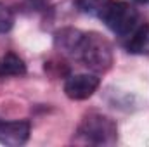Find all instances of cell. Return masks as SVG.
Returning a JSON list of instances; mask_svg holds the SVG:
<instances>
[{
	"label": "cell",
	"mask_w": 149,
	"mask_h": 147,
	"mask_svg": "<svg viewBox=\"0 0 149 147\" xmlns=\"http://www.w3.org/2000/svg\"><path fill=\"white\" fill-rule=\"evenodd\" d=\"M24 74H26V64L19 55L9 52L0 57V78L24 76Z\"/></svg>",
	"instance_id": "cell-7"
},
{
	"label": "cell",
	"mask_w": 149,
	"mask_h": 147,
	"mask_svg": "<svg viewBox=\"0 0 149 147\" xmlns=\"http://www.w3.org/2000/svg\"><path fill=\"white\" fill-rule=\"evenodd\" d=\"M118 140V126L106 114L101 112H88L81 118L78 128H76V139L78 144H88V146H113Z\"/></svg>",
	"instance_id": "cell-3"
},
{
	"label": "cell",
	"mask_w": 149,
	"mask_h": 147,
	"mask_svg": "<svg viewBox=\"0 0 149 147\" xmlns=\"http://www.w3.org/2000/svg\"><path fill=\"white\" fill-rule=\"evenodd\" d=\"M142 2H144V0H142ZM146 2H148V0H146Z\"/></svg>",
	"instance_id": "cell-9"
},
{
	"label": "cell",
	"mask_w": 149,
	"mask_h": 147,
	"mask_svg": "<svg viewBox=\"0 0 149 147\" xmlns=\"http://www.w3.org/2000/svg\"><path fill=\"white\" fill-rule=\"evenodd\" d=\"M31 133V125L28 119L5 121L0 118V144L9 147H19L28 142Z\"/></svg>",
	"instance_id": "cell-5"
},
{
	"label": "cell",
	"mask_w": 149,
	"mask_h": 147,
	"mask_svg": "<svg viewBox=\"0 0 149 147\" xmlns=\"http://www.w3.org/2000/svg\"><path fill=\"white\" fill-rule=\"evenodd\" d=\"M125 49L135 55H149V23L139 24L125 42Z\"/></svg>",
	"instance_id": "cell-6"
},
{
	"label": "cell",
	"mask_w": 149,
	"mask_h": 147,
	"mask_svg": "<svg viewBox=\"0 0 149 147\" xmlns=\"http://www.w3.org/2000/svg\"><path fill=\"white\" fill-rule=\"evenodd\" d=\"M85 7L118 37L127 38L139 26V12L125 0H88Z\"/></svg>",
	"instance_id": "cell-1"
},
{
	"label": "cell",
	"mask_w": 149,
	"mask_h": 147,
	"mask_svg": "<svg viewBox=\"0 0 149 147\" xmlns=\"http://www.w3.org/2000/svg\"><path fill=\"white\" fill-rule=\"evenodd\" d=\"M14 26V14L9 7H5L3 3H0V33H7L10 31Z\"/></svg>",
	"instance_id": "cell-8"
},
{
	"label": "cell",
	"mask_w": 149,
	"mask_h": 147,
	"mask_svg": "<svg viewBox=\"0 0 149 147\" xmlns=\"http://www.w3.org/2000/svg\"><path fill=\"white\" fill-rule=\"evenodd\" d=\"M99 85H101V80L95 74H71L64 81V94L71 101H85L94 95V92L99 88Z\"/></svg>",
	"instance_id": "cell-4"
},
{
	"label": "cell",
	"mask_w": 149,
	"mask_h": 147,
	"mask_svg": "<svg viewBox=\"0 0 149 147\" xmlns=\"http://www.w3.org/2000/svg\"><path fill=\"white\" fill-rule=\"evenodd\" d=\"M73 59L80 61L94 73H106L113 66V47L102 35L95 31H81Z\"/></svg>",
	"instance_id": "cell-2"
}]
</instances>
